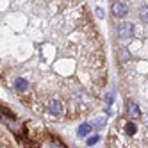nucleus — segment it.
I'll return each instance as SVG.
<instances>
[{"label":"nucleus","instance_id":"6e6552de","mask_svg":"<svg viewBox=\"0 0 148 148\" xmlns=\"http://www.w3.org/2000/svg\"><path fill=\"white\" fill-rule=\"evenodd\" d=\"M91 125H93L95 130H100V129H103V125H105V118H97L95 121H91Z\"/></svg>","mask_w":148,"mask_h":148},{"label":"nucleus","instance_id":"dca6fc26","mask_svg":"<svg viewBox=\"0 0 148 148\" xmlns=\"http://www.w3.org/2000/svg\"><path fill=\"white\" fill-rule=\"evenodd\" d=\"M145 121H146V125H148V116H146V120H145Z\"/></svg>","mask_w":148,"mask_h":148},{"label":"nucleus","instance_id":"f03ea898","mask_svg":"<svg viewBox=\"0 0 148 148\" xmlns=\"http://www.w3.org/2000/svg\"><path fill=\"white\" fill-rule=\"evenodd\" d=\"M127 13H129V7H127L125 2H120V0L112 2V14L116 18H123V16H127Z\"/></svg>","mask_w":148,"mask_h":148},{"label":"nucleus","instance_id":"2eb2a0df","mask_svg":"<svg viewBox=\"0 0 148 148\" xmlns=\"http://www.w3.org/2000/svg\"><path fill=\"white\" fill-rule=\"evenodd\" d=\"M48 148H64V146H62V145H50Z\"/></svg>","mask_w":148,"mask_h":148},{"label":"nucleus","instance_id":"9d476101","mask_svg":"<svg viewBox=\"0 0 148 148\" xmlns=\"http://www.w3.org/2000/svg\"><path fill=\"white\" fill-rule=\"evenodd\" d=\"M139 16H141V20H143L145 23H148V7H146V5H145V7H141Z\"/></svg>","mask_w":148,"mask_h":148},{"label":"nucleus","instance_id":"1a4fd4ad","mask_svg":"<svg viewBox=\"0 0 148 148\" xmlns=\"http://www.w3.org/2000/svg\"><path fill=\"white\" fill-rule=\"evenodd\" d=\"M125 130H127V134H129V136H134V134L137 132V127L130 121V123H127V125H125Z\"/></svg>","mask_w":148,"mask_h":148},{"label":"nucleus","instance_id":"f257e3e1","mask_svg":"<svg viewBox=\"0 0 148 148\" xmlns=\"http://www.w3.org/2000/svg\"><path fill=\"white\" fill-rule=\"evenodd\" d=\"M118 36L121 38V39H132V36H134V25L132 23H121V25H118Z\"/></svg>","mask_w":148,"mask_h":148},{"label":"nucleus","instance_id":"f8f14e48","mask_svg":"<svg viewBox=\"0 0 148 148\" xmlns=\"http://www.w3.org/2000/svg\"><path fill=\"white\" fill-rule=\"evenodd\" d=\"M120 59H121V61H127V59H129V50H127V48H120Z\"/></svg>","mask_w":148,"mask_h":148},{"label":"nucleus","instance_id":"7ed1b4c3","mask_svg":"<svg viewBox=\"0 0 148 148\" xmlns=\"http://www.w3.org/2000/svg\"><path fill=\"white\" fill-rule=\"evenodd\" d=\"M127 116H129L130 120H137L141 116L139 105H137L136 102H129V103H127Z\"/></svg>","mask_w":148,"mask_h":148},{"label":"nucleus","instance_id":"4468645a","mask_svg":"<svg viewBox=\"0 0 148 148\" xmlns=\"http://www.w3.org/2000/svg\"><path fill=\"white\" fill-rule=\"evenodd\" d=\"M95 13H97L98 18H103V9L102 7H97V9H95Z\"/></svg>","mask_w":148,"mask_h":148},{"label":"nucleus","instance_id":"39448f33","mask_svg":"<svg viewBox=\"0 0 148 148\" xmlns=\"http://www.w3.org/2000/svg\"><path fill=\"white\" fill-rule=\"evenodd\" d=\"M91 130H93V125H91V123H82V125L79 127V130H77V136H79V137H86Z\"/></svg>","mask_w":148,"mask_h":148},{"label":"nucleus","instance_id":"423d86ee","mask_svg":"<svg viewBox=\"0 0 148 148\" xmlns=\"http://www.w3.org/2000/svg\"><path fill=\"white\" fill-rule=\"evenodd\" d=\"M27 88H29V82L25 79H16L14 80V89L16 91H25Z\"/></svg>","mask_w":148,"mask_h":148},{"label":"nucleus","instance_id":"0eeeda50","mask_svg":"<svg viewBox=\"0 0 148 148\" xmlns=\"http://www.w3.org/2000/svg\"><path fill=\"white\" fill-rule=\"evenodd\" d=\"M5 125H7L9 129H11V130L14 132V134H18V136L22 134V129H20V125H18L14 120H5Z\"/></svg>","mask_w":148,"mask_h":148},{"label":"nucleus","instance_id":"9b49d317","mask_svg":"<svg viewBox=\"0 0 148 148\" xmlns=\"http://www.w3.org/2000/svg\"><path fill=\"white\" fill-rule=\"evenodd\" d=\"M98 141H100V137H98V136H88L86 145H88V146H93V145H97Z\"/></svg>","mask_w":148,"mask_h":148},{"label":"nucleus","instance_id":"ddd939ff","mask_svg":"<svg viewBox=\"0 0 148 148\" xmlns=\"http://www.w3.org/2000/svg\"><path fill=\"white\" fill-rule=\"evenodd\" d=\"M105 103H107V107H109V105L112 103V93H109L107 97H105Z\"/></svg>","mask_w":148,"mask_h":148},{"label":"nucleus","instance_id":"20e7f679","mask_svg":"<svg viewBox=\"0 0 148 148\" xmlns=\"http://www.w3.org/2000/svg\"><path fill=\"white\" fill-rule=\"evenodd\" d=\"M48 111H50V114H54V116H59V114L62 112V103H61V100H56V98H52V100L48 102Z\"/></svg>","mask_w":148,"mask_h":148}]
</instances>
